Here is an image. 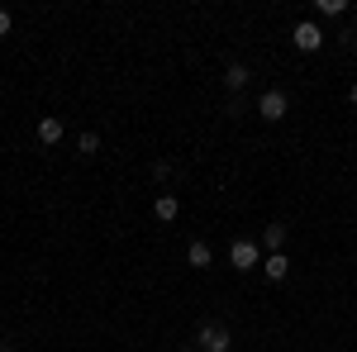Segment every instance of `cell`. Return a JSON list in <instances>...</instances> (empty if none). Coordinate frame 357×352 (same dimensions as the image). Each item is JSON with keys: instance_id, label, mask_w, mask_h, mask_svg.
I'll return each mask as SVG.
<instances>
[{"instance_id": "6da1fadb", "label": "cell", "mask_w": 357, "mask_h": 352, "mask_svg": "<svg viewBox=\"0 0 357 352\" xmlns=\"http://www.w3.org/2000/svg\"><path fill=\"white\" fill-rule=\"evenodd\" d=\"M286 109H291V100H286L281 91H267V95L257 100V114H262L267 124H276V119H286Z\"/></svg>"}, {"instance_id": "7a4b0ae2", "label": "cell", "mask_w": 357, "mask_h": 352, "mask_svg": "<svg viewBox=\"0 0 357 352\" xmlns=\"http://www.w3.org/2000/svg\"><path fill=\"white\" fill-rule=\"evenodd\" d=\"M291 43L301 48V53H319V43H324V33H319V24H296V33H291Z\"/></svg>"}, {"instance_id": "3957f363", "label": "cell", "mask_w": 357, "mask_h": 352, "mask_svg": "<svg viewBox=\"0 0 357 352\" xmlns=\"http://www.w3.org/2000/svg\"><path fill=\"white\" fill-rule=\"evenodd\" d=\"M200 348H205V352H229V328L205 324V328H200Z\"/></svg>"}, {"instance_id": "277c9868", "label": "cell", "mask_w": 357, "mask_h": 352, "mask_svg": "<svg viewBox=\"0 0 357 352\" xmlns=\"http://www.w3.org/2000/svg\"><path fill=\"white\" fill-rule=\"evenodd\" d=\"M229 262L238 271H248V267H257V243H248V238H238V243L229 247Z\"/></svg>"}, {"instance_id": "5b68a950", "label": "cell", "mask_w": 357, "mask_h": 352, "mask_svg": "<svg viewBox=\"0 0 357 352\" xmlns=\"http://www.w3.org/2000/svg\"><path fill=\"white\" fill-rule=\"evenodd\" d=\"M38 138H43L48 148H53V143H62V119H53V114H48V119H38Z\"/></svg>"}, {"instance_id": "8992f818", "label": "cell", "mask_w": 357, "mask_h": 352, "mask_svg": "<svg viewBox=\"0 0 357 352\" xmlns=\"http://www.w3.org/2000/svg\"><path fill=\"white\" fill-rule=\"evenodd\" d=\"M262 271H267L272 281H286V271H291V262H286V252H272V257L262 262Z\"/></svg>"}, {"instance_id": "52a82bcc", "label": "cell", "mask_w": 357, "mask_h": 352, "mask_svg": "<svg viewBox=\"0 0 357 352\" xmlns=\"http://www.w3.org/2000/svg\"><path fill=\"white\" fill-rule=\"evenodd\" d=\"M153 210H158V219L172 224V219L181 215V200H176V195H158V205H153Z\"/></svg>"}, {"instance_id": "ba28073f", "label": "cell", "mask_w": 357, "mask_h": 352, "mask_svg": "<svg viewBox=\"0 0 357 352\" xmlns=\"http://www.w3.org/2000/svg\"><path fill=\"white\" fill-rule=\"evenodd\" d=\"M224 86H229V91H243V86H248V67H243V62H234V67L224 72Z\"/></svg>"}, {"instance_id": "9c48e42d", "label": "cell", "mask_w": 357, "mask_h": 352, "mask_svg": "<svg viewBox=\"0 0 357 352\" xmlns=\"http://www.w3.org/2000/svg\"><path fill=\"white\" fill-rule=\"evenodd\" d=\"M281 243H286V229H281V224L262 229V247H267V252H281Z\"/></svg>"}, {"instance_id": "30bf717a", "label": "cell", "mask_w": 357, "mask_h": 352, "mask_svg": "<svg viewBox=\"0 0 357 352\" xmlns=\"http://www.w3.org/2000/svg\"><path fill=\"white\" fill-rule=\"evenodd\" d=\"M186 262H191V267H210L215 257H210V247H205V243H191V247H186Z\"/></svg>"}, {"instance_id": "8fae6325", "label": "cell", "mask_w": 357, "mask_h": 352, "mask_svg": "<svg viewBox=\"0 0 357 352\" xmlns=\"http://www.w3.org/2000/svg\"><path fill=\"white\" fill-rule=\"evenodd\" d=\"M77 148L91 158V153H100V138H96V134H82V138H77Z\"/></svg>"}, {"instance_id": "7c38bea8", "label": "cell", "mask_w": 357, "mask_h": 352, "mask_svg": "<svg viewBox=\"0 0 357 352\" xmlns=\"http://www.w3.org/2000/svg\"><path fill=\"white\" fill-rule=\"evenodd\" d=\"M319 15H343V0H319Z\"/></svg>"}, {"instance_id": "4fadbf2b", "label": "cell", "mask_w": 357, "mask_h": 352, "mask_svg": "<svg viewBox=\"0 0 357 352\" xmlns=\"http://www.w3.org/2000/svg\"><path fill=\"white\" fill-rule=\"evenodd\" d=\"M5 33H10V15L0 10V38H5Z\"/></svg>"}, {"instance_id": "5bb4252c", "label": "cell", "mask_w": 357, "mask_h": 352, "mask_svg": "<svg viewBox=\"0 0 357 352\" xmlns=\"http://www.w3.org/2000/svg\"><path fill=\"white\" fill-rule=\"evenodd\" d=\"M186 352H195V348H186Z\"/></svg>"}]
</instances>
